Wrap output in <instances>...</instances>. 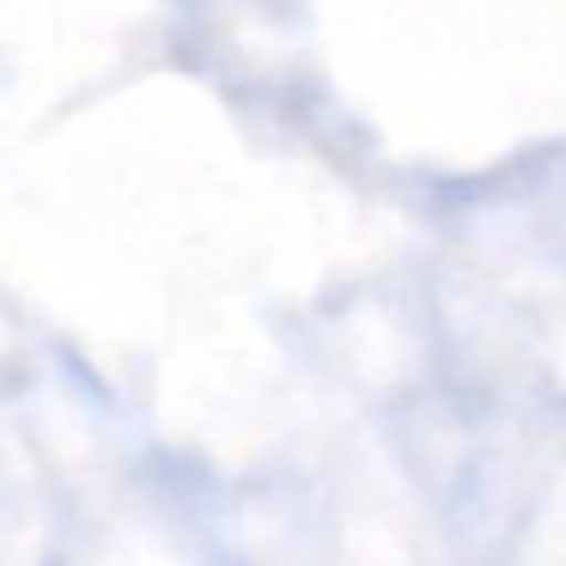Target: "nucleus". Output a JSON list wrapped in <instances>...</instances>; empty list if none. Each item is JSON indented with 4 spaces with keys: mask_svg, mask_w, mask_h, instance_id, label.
Here are the masks:
<instances>
[]
</instances>
